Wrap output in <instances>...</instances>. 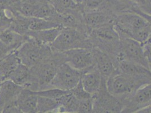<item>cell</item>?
<instances>
[{"label": "cell", "mask_w": 151, "mask_h": 113, "mask_svg": "<svg viewBox=\"0 0 151 113\" xmlns=\"http://www.w3.org/2000/svg\"><path fill=\"white\" fill-rule=\"evenodd\" d=\"M113 25L120 36H126L143 44L151 36L150 25L142 17L131 11L119 13Z\"/></svg>", "instance_id": "1"}, {"label": "cell", "mask_w": 151, "mask_h": 113, "mask_svg": "<svg viewBox=\"0 0 151 113\" xmlns=\"http://www.w3.org/2000/svg\"><path fill=\"white\" fill-rule=\"evenodd\" d=\"M150 82V77L132 75L116 69L107 79L106 86L111 94L125 100L140 87Z\"/></svg>", "instance_id": "2"}, {"label": "cell", "mask_w": 151, "mask_h": 113, "mask_svg": "<svg viewBox=\"0 0 151 113\" xmlns=\"http://www.w3.org/2000/svg\"><path fill=\"white\" fill-rule=\"evenodd\" d=\"M93 48L104 51L112 56L116 64L120 53V36L113 23L93 29L88 34Z\"/></svg>", "instance_id": "3"}, {"label": "cell", "mask_w": 151, "mask_h": 113, "mask_svg": "<svg viewBox=\"0 0 151 113\" xmlns=\"http://www.w3.org/2000/svg\"><path fill=\"white\" fill-rule=\"evenodd\" d=\"M65 62V58L64 53L53 51L49 56L31 68L33 76L38 85L39 91L49 88L58 68Z\"/></svg>", "instance_id": "4"}, {"label": "cell", "mask_w": 151, "mask_h": 113, "mask_svg": "<svg viewBox=\"0 0 151 113\" xmlns=\"http://www.w3.org/2000/svg\"><path fill=\"white\" fill-rule=\"evenodd\" d=\"M52 51L63 53L76 48H93L88 33L81 30L63 28L55 41L51 44Z\"/></svg>", "instance_id": "5"}, {"label": "cell", "mask_w": 151, "mask_h": 113, "mask_svg": "<svg viewBox=\"0 0 151 113\" xmlns=\"http://www.w3.org/2000/svg\"><path fill=\"white\" fill-rule=\"evenodd\" d=\"M21 63L32 68L51 55L53 51L51 45L41 44L35 39L27 36V39L15 50Z\"/></svg>", "instance_id": "6"}, {"label": "cell", "mask_w": 151, "mask_h": 113, "mask_svg": "<svg viewBox=\"0 0 151 113\" xmlns=\"http://www.w3.org/2000/svg\"><path fill=\"white\" fill-rule=\"evenodd\" d=\"M103 78L99 91L92 96L93 113H122L125 100L111 94L106 86V79Z\"/></svg>", "instance_id": "7"}, {"label": "cell", "mask_w": 151, "mask_h": 113, "mask_svg": "<svg viewBox=\"0 0 151 113\" xmlns=\"http://www.w3.org/2000/svg\"><path fill=\"white\" fill-rule=\"evenodd\" d=\"M122 59L138 63L151 70L145 59L142 44L126 36H120V53L117 58L116 64L119 60Z\"/></svg>", "instance_id": "8"}, {"label": "cell", "mask_w": 151, "mask_h": 113, "mask_svg": "<svg viewBox=\"0 0 151 113\" xmlns=\"http://www.w3.org/2000/svg\"><path fill=\"white\" fill-rule=\"evenodd\" d=\"M82 71L76 69L66 62L61 64L51 82L49 88H58L70 91L80 82Z\"/></svg>", "instance_id": "9"}, {"label": "cell", "mask_w": 151, "mask_h": 113, "mask_svg": "<svg viewBox=\"0 0 151 113\" xmlns=\"http://www.w3.org/2000/svg\"><path fill=\"white\" fill-rule=\"evenodd\" d=\"M65 62L81 71L88 69L95 63L94 48H81L63 52Z\"/></svg>", "instance_id": "10"}, {"label": "cell", "mask_w": 151, "mask_h": 113, "mask_svg": "<svg viewBox=\"0 0 151 113\" xmlns=\"http://www.w3.org/2000/svg\"><path fill=\"white\" fill-rule=\"evenodd\" d=\"M117 14L108 8L83 10V20L89 32L93 29L113 23Z\"/></svg>", "instance_id": "11"}, {"label": "cell", "mask_w": 151, "mask_h": 113, "mask_svg": "<svg viewBox=\"0 0 151 113\" xmlns=\"http://www.w3.org/2000/svg\"><path fill=\"white\" fill-rule=\"evenodd\" d=\"M151 105V82L137 89L125 100L123 113H137L141 109Z\"/></svg>", "instance_id": "12"}, {"label": "cell", "mask_w": 151, "mask_h": 113, "mask_svg": "<svg viewBox=\"0 0 151 113\" xmlns=\"http://www.w3.org/2000/svg\"><path fill=\"white\" fill-rule=\"evenodd\" d=\"M7 79L11 80L23 88L29 89L34 92L38 90L31 68L22 63L9 75Z\"/></svg>", "instance_id": "13"}, {"label": "cell", "mask_w": 151, "mask_h": 113, "mask_svg": "<svg viewBox=\"0 0 151 113\" xmlns=\"http://www.w3.org/2000/svg\"><path fill=\"white\" fill-rule=\"evenodd\" d=\"M102 76L95 65L82 71L81 82L85 89L92 96L100 89Z\"/></svg>", "instance_id": "14"}, {"label": "cell", "mask_w": 151, "mask_h": 113, "mask_svg": "<svg viewBox=\"0 0 151 113\" xmlns=\"http://www.w3.org/2000/svg\"><path fill=\"white\" fill-rule=\"evenodd\" d=\"M95 50V65L101 76L107 79L116 70V64L112 56L106 52L94 48Z\"/></svg>", "instance_id": "15"}, {"label": "cell", "mask_w": 151, "mask_h": 113, "mask_svg": "<svg viewBox=\"0 0 151 113\" xmlns=\"http://www.w3.org/2000/svg\"><path fill=\"white\" fill-rule=\"evenodd\" d=\"M23 87L9 79L1 82L0 85V113L8 103L17 100Z\"/></svg>", "instance_id": "16"}, {"label": "cell", "mask_w": 151, "mask_h": 113, "mask_svg": "<svg viewBox=\"0 0 151 113\" xmlns=\"http://www.w3.org/2000/svg\"><path fill=\"white\" fill-rule=\"evenodd\" d=\"M38 96L28 88H23L17 98V104L21 113H36Z\"/></svg>", "instance_id": "17"}, {"label": "cell", "mask_w": 151, "mask_h": 113, "mask_svg": "<svg viewBox=\"0 0 151 113\" xmlns=\"http://www.w3.org/2000/svg\"><path fill=\"white\" fill-rule=\"evenodd\" d=\"M21 63L15 51L0 61V82L6 80L9 75Z\"/></svg>", "instance_id": "18"}, {"label": "cell", "mask_w": 151, "mask_h": 113, "mask_svg": "<svg viewBox=\"0 0 151 113\" xmlns=\"http://www.w3.org/2000/svg\"><path fill=\"white\" fill-rule=\"evenodd\" d=\"M62 28V27H58L37 31H29L26 36L33 38L41 44L51 45L57 38Z\"/></svg>", "instance_id": "19"}, {"label": "cell", "mask_w": 151, "mask_h": 113, "mask_svg": "<svg viewBox=\"0 0 151 113\" xmlns=\"http://www.w3.org/2000/svg\"><path fill=\"white\" fill-rule=\"evenodd\" d=\"M27 36L9 28L0 33V40L13 51L17 50L24 43Z\"/></svg>", "instance_id": "20"}, {"label": "cell", "mask_w": 151, "mask_h": 113, "mask_svg": "<svg viewBox=\"0 0 151 113\" xmlns=\"http://www.w3.org/2000/svg\"><path fill=\"white\" fill-rule=\"evenodd\" d=\"M60 99L38 96L36 113H57L60 105Z\"/></svg>", "instance_id": "21"}, {"label": "cell", "mask_w": 151, "mask_h": 113, "mask_svg": "<svg viewBox=\"0 0 151 113\" xmlns=\"http://www.w3.org/2000/svg\"><path fill=\"white\" fill-rule=\"evenodd\" d=\"M78 106L79 100L69 91L61 97L60 105L57 113H78Z\"/></svg>", "instance_id": "22"}, {"label": "cell", "mask_w": 151, "mask_h": 113, "mask_svg": "<svg viewBox=\"0 0 151 113\" xmlns=\"http://www.w3.org/2000/svg\"><path fill=\"white\" fill-rule=\"evenodd\" d=\"M58 27H61L55 22L49 19L28 17V28L29 31H37Z\"/></svg>", "instance_id": "23"}, {"label": "cell", "mask_w": 151, "mask_h": 113, "mask_svg": "<svg viewBox=\"0 0 151 113\" xmlns=\"http://www.w3.org/2000/svg\"><path fill=\"white\" fill-rule=\"evenodd\" d=\"M54 7L58 12L63 13L65 12L75 10L82 7L77 4L74 0H49Z\"/></svg>", "instance_id": "24"}, {"label": "cell", "mask_w": 151, "mask_h": 113, "mask_svg": "<svg viewBox=\"0 0 151 113\" xmlns=\"http://www.w3.org/2000/svg\"><path fill=\"white\" fill-rule=\"evenodd\" d=\"M14 14L10 9L0 10V33L10 28Z\"/></svg>", "instance_id": "25"}, {"label": "cell", "mask_w": 151, "mask_h": 113, "mask_svg": "<svg viewBox=\"0 0 151 113\" xmlns=\"http://www.w3.org/2000/svg\"><path fill=\"white\" fill-rule=\"evenodd\" d=\"M68 92L69 91H64L58 88H51L35 92L39 96L46 97L51 99H59Z\"/></svg>", "instance_id": "26"}, {"label": "cell", "mask_w": 151, "mask_h": 113, "mask_svg": "<svg viewBox=\"0 0 151 113\" xmlns=\"http://www.w3.org/2000/svg\"><path fill=\"white\" fill-rule=\"evenodd\" d=\"M70 92L79 101L83 100L92 97V95L88 93L83 88L81 80L75 87L70 91Z\"/></svg>", "instance_id": "27"}, {"label": "cell", "mask_w": 151, "mask_h": 113, "mask_svg": "<svg viewBox=\"0 0 151 113\" xmlns=\"http://www.w3.org/2000/svg\"><path fill=\"white\" fill-rule=\"evenodd\" d=\"M132 6L151 15V0H127Z\"/></svg>", "instance_id": "28"}, {"label": "cell", "mask_w": 151, "mask_h": 113, "mask_svg": "<svg viewBox=\"0 0 151 113\" xmlns=\"http://www.w3.org/2000/svg\"><path fill=\"white\" fill-rule=\"evenodd\" d=\"M78 113H93V98L79 101V106Z\"/></svg>", "instance_id": "29"}, {"label": "cell", "mask_w": 151, "mask_h": 113, "mask_svg": "<svg viewBox=\"0 0 151 113\" xmlns=\"http://www.w3.org/2000/svg\"><path fill=\"white\" fill-rule=\"evenodd\" d=\"M142 45L145 59L151 70V36Z\"/></svg>", "instance_id": "30"}, {"label": "cell", "mask_w": 151, "mask_h": 113, "mask_svg": "<svg viewBox=\"0 0 151 113\" xmlns=\"http://www.w3.org/2000/svg\"><path fill=\"white\" fill-rule=\"evenodd\" d=\"M130 11L137 13V14H138L139 15H140L141 17H142L143 18H145L146 20V21L148 22V23L149 24V25H150L151 28V14L145 13L143 11H142L141 10H140L138 8H137L136 7H133V6H132V7H131Z\"/></svg>", "instance_id": "31"}, {"label": "cell", "mask_w": 151, "mask_h": 113, "mask_svg": "<svg viewBox=\"0 0 151 113\" xmlns=\"http://www.w3.org/2000/svg\"><path fill=\"white\" fill-rule=\"evenodd\" d=\"M12 52L13 50L0 40V61Z\"/></svg>", "instance_id": "32"}, {"label": "cell", "mask_w": 151, "mask_h": 113, "mask_svg": "<svg viewBox=\"0 0 151 113\" xmlns=\"http://www.w3.org/2000/svg\"><path fill=\"white\" fill-rule=\"evenodd\" d=\"M12 4L9 0H0V10L11 9Z\"/></svg>", "instance_id": "33"}, {"label": "cell", "mask_w": 151, "mask_h": 113, "mask_svg": "<svg viewBox=\"0 0 151 113\" xmlns=\"http://www.w3.org/2000/svg\"><path fill=\"white\" fill-rule=\"evenodd\" d=\"M1 82H0V85H1Z\"/></svg>", "instance_id": "34"}, {"label": "cell", "mask_w": 151, "mask_h": 113, "mask_svg": "<svg viewBox=\"0 0 151 113\" xmlns=\"http://www.w3.org/2000/svg\"><path fill=\"white\" fill-rule=\"evenodd\" d=\"M83 1H84V0H82V2H83Z\"/></svg>", "instance_id": "35"}, {"label": "cell", "mask_w": 151, "mask_h": 113, "mask_svg": "<svg viewBox=\"0 0 151 113\" xmlns=\"http://www.w3.org/2000/svg\"></svg>", "instance_id": "36"}, {"label": "cell", "mask_w": 151, "mask_h": 113, "mask_svg": "<svg viewBox=\"0 0 151 113\" xmlns=\"http://www.w3.org/2000/svg\"></svg>", "instance_id": "37"}]
</instances>
